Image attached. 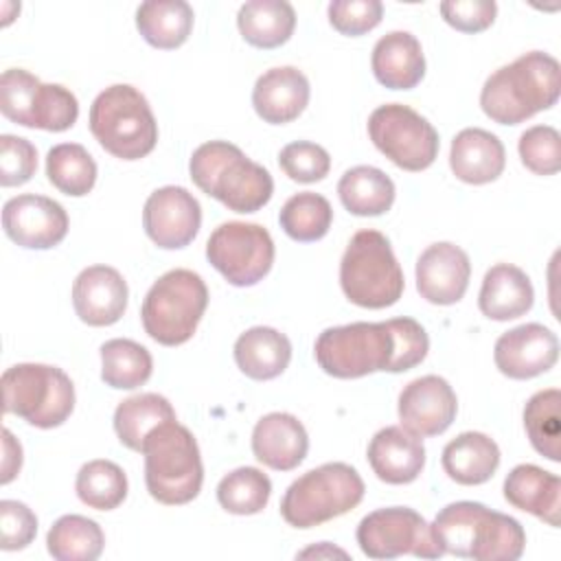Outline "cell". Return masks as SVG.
Here are the masks:
<instances>
[{"label":"cell","mask_w":561,"mask_h":561,"mask_svg":"<svg viewBox=\"0 0 561 561\" xmlns=\"http://www.w3.org/2000/svg\"><path fill=\"white\" fill-rule=\"evenodd\" d=\"M327 13L337 33L359 37L381 22L383 4L379 0H333Z\"/></svg>","instance_id":"ee69618b"},{"label":"cell","mask_w":561,"mask_h":561,"mask_svg":"<svg viewBox=\"0 0 561 561\" xmlns=\"http://www.w3.org/2000/svg\"><path fill=\"white\" fill-rule=\"evenodd\" d=\"M48 182L70 197H83L94 188L96 162L79 142H59L46 153Z\"/></svg>","instance_id":"d590c367"},{"label":"cell","mask_w":561,"mask_h":561,"mask_svg":"<svg viewBox=\"0 0 561 561\" xmlns=\"http://www.w3.org/2000/svg\"><path fill=\"white\" fill-rule=\"evenodd\" d=\"M504 500L524 513H530L552 528L561 524V478L537 465L524 462L504 478Z\"/></svg>","instance_id":"cb8c5ba5"},{"label":"cell","mask_w":561,"mask_h":561,"mask_svg":"<svg viewBox=\"0 0 561 561\" xmlns=\"http://www.w3.org/2000/svg\"><path fill=\"white\" fill-rule=\"evenodd\" d=\"M66 208L46 195H15L2 206L4 234L26 250H50L68 234Z\"/></svg>","instance_id":"9a60e30c"},{"label":"cell","mask_w":561,"mask_h":561,"mask_svg":"<svg viewBox=\"0 0 561 561\" xmlns=\"http://www.w3.org/2000/svg\"><path fill=\"white\" fill-rule=\"evenodd\" d=\"M337 195L342 206L357 217H377L394 204V182L377 167L357 164L337 182Z\"/></svg>","instance_id":"1f68e13d"},{"label":"cell","mask_w":561,"mask_h":561,"mask_svg":"<svg viewBox=\"0 0 561 561\" xmlns=\"http://www.w3.org/2000/svg\"><path fill=\"white\" fill-rule=\"evenodd\" d=\"M140 454L145 456V484L156 502L180 506L199 495L204 482L199 445L178 419L151 430Z\"/></svg>","instance_id":"5b68a950"},{"label":"cell","mask_w":561,"mask_h":561,"mask_svg":"<svg viewBox=\"0 0 561 561\" xmlns=\"http://www.w3.org/2000/svg\"><path fill=\"white\" fill-rule=\"evenodd\" d=\"M416 291L432 305H456L471 278V261L462 248L451 241L427 245L416 259Z\"/></svg>","instance_id":"d6986e66"},{"label":"cell","mask_w":561,"mask_h":561,"mask_svg":"<svg viewBox=\"0 0 561 561\" xmlns=\"http://www.w3.org/2000/svg\"><path fill=\"white\" fill-rule=\"evenodd\" d=\"M202 206L184 186L156 188L142 208V228L162 250L186 248L199 232Z\"/></svg>","instance_id":"2e32d148"},{"label":"cell","mask_w":561,"mask_h":561,"mask_svg":"<svg viewBox=\"0 0 561 561\" xmlns=\"http://www.w3.org/2000/svg\"><path fill=\"white\" fill-rule=\"evenodd\" d=\"M2 410L33 427L53 430L75 410V383L57 366L24 362L9 366L0 379Z\"/></svg>","instance_id":"30bf717a"},{"label":"cell","mask_w":561,"mask_h":561,"mask_svg":"<svg viewBox=\"0 0 561 561\" xmlns=\"http://www.w3.org/2000/svg\"><path fill=\"white\" fill-rule=\"evenodd\" d=\"M440 465L458 484H484L500 467V447L482 432H462L443 447Z\"/></svg>","instance_id":"f1b7e54d"},{"label":"cell","mask_w":561,"mask_h":561,"mask_svg":"<svg viewBox=\"0 0 561 561\" xmlns=\"http://www.w3.org/2000/svg\"><path fill=\"white\" fill-rule=\"evenodd\" d=\"M208 307L204 278L184 267L164 272L147 291L140 320L145 333L162 346H180L193 337Z\"/></svg>","instance_id":"9c48e42d"},{"label":"cell","mask_w":561,"mask_h":561,"mask_svg":"<svg viewBox=\"0 0 561 561\" xmlns=\"http://www.w3.org/2000/svg\"><path fill=\"white\" fill-rule=\"evenodd\" d=\"M272 495V480L256 467H239L217 484V502L232 515L261 513Z\"/></svg>","instance_id":"ab89813d"},{"label":"cell","mask_w":561,"mask_h":561,"mask_svg":"<svg viewBox=\"0 0 561 561\" xmlns=\"http://www.w3.org/2000/svg\"><path fill=\"white\" fill-rule=\"evenodd\" d=\"M561 392L546 388L535 392L524 405V430L537 454L561 460Z\"/></svg>","instance_id":"8d00e7d4"},{"label":"cell","mask_w":561,"mask_h":561,"mask_svg":"<svg viewBox=\"0 0 561 561\" xmlns=\"http://www.w3.org/2000/svg\"><path fill=\"white\" fill-rule=\"evenodd\" d=\"M37 535L35 513L18 500L0 502V548L4 552L26 548Z\"/></svg>","instance_id":"f6af8a7d"},{"label":"cell","mask_w":561,"mask_h":561,"mask_svg":"<svg viewBox=\"0 0 561 561\" xmlns=\"http://www.w3.org/2000/svg\"><path fill=\"white\" fill-rule=\"evenodd\" d=\"M449 167L465 184H489L502 175L506 151L495 134L482 127H465L451 140Z\"/></svg>","instance_id":"d4e9b609"},{"label":"cell","mask_w":561,"mask_h":561,"mask_svg":"<svg viewBox=\"0 0 561 561\" xmlns=\"http://www.w3.org/2000/svg\"><path fill=\"white\" fill-rule=\"evenodd\" d=\"M522 164L535 175H554L561 169V136L550 125L528 127L517 142Z\"/></svg>","instance_id":"60d3db41"},{"label":"cell","mask_w":561,"mask_h":561,"mask_svg":"<svg viewBox=\"0 0 561 561\" xmlns=\"http://www.w3.org/2000/svg\"><path fill=\"white\" fill-rule=\"evenodd\" d=\"M493 359L504 377L533 379L548 373L557 364L559 340L548 327L526 322L497 337Z\"/></svg>","instance_id":"ac0fdd59"},{"label":"cell","mask_w":561,"mask_h":561,"mask_svg":"<svg viewBox=\"0 0 561 561\" xmlns=\"http://www.w3.org/2000/svg\"><path fill=\"white\" fill-rule=\"evenodd\" d=\"M237 26L254 48H278L296 28V11L287 0H250L239 7Z\"/></svg>","instance_id":"f546056e"},{"label":"cell","mask_w":561,"mask_h":561,"mask_svg":"<svg viewBox=\"0 0 561 561\" xmlns=\"http://www.w3.org/2000/svg\"><path fill=\"white\" fill-rule=\"evenodd\" d=\"M37 171V149L28 138L2 134L0 136V184L22 186Z\"/></svg>","instance_id":"7bdbcfd3"},{"label":"cell","mask_w":561,"mask_h":561,"mask_svg":"<svg viewBox=\"0 0 561 561\" xmlns=\"http://www.w3.org/2000/svg\"><path fill=\"white\" fill-rule=\"evenodd\" d=\"M370 68L383 88L412 90L425 77L423 46L410 31H390L373 46Z\"/></svg>","instance_id":"484cf974"},{"label":"cell","mask_w":561,"mask_h":561,"mask_svg":"<svg viewBox=\"0 0 561 561\" xmlns=\"http://www.w3.org/2000/svg\"><path fill=\"white\" fill-rule=\"evenodd\" d=\"M193 7L184 0H147L136 9V28L160 50L180 48L193 31Z\"/></svg>","instance_id":"4dcf8cb0"},{"label":"cell","mask_w":561,"mask_h":561,"mask_svg":"<svg viewBox=\"0 0 561 561\" xmlns=\"http://www.w3.org/2000/svg\"><path fill=\"white\" fill-rule=\"evenodd\" d=\"M88 125L96 142L121 160H140L158 142V123L147 96L129 85L114 83L96 94Z\"/></svg>","instance_id":"8992f818"},{"label":"cell","mask_w":561,"mask_h":561,"mask_svg":"<svg viewBox=\"0 0 561 561\" xmlns=\"http://www.w3.org/2000/svg\"><path fill=\"white\" fill-rule=\"evenodd\" d=\"M2 476L0 482L9 484L22 469V445L20 440L11 434V430H2Z\"/></svg>","instance_id":"7dc6e473"},{"label":"cell","mask_w":561,"mask_h":561,"mask_svg":"<svg viewBox=\"0 0 561 561\" xmlns=\"http://www.w3.org/2000/svg\"><path fill=\"white\" fill-rule=\"evenodd\" d=\"M127 489L129 484L125 471L116 462L105 458L81 465L75 480L77 497L94 511L118 508L127 497Z\"/></svg>","instance_id":"74e56055"},{"label":"cell","mask_w":561,"mask_h":561,"mask_svg":"<svg viewBox=\"0 0 561 561\" xmlns=\"http://www.w3.org/2000/svg\"><path fill=\"white\" fill-rule=\"evenodd\" d=\"M344 296L364 309H386L399 302L405 278L388 237L366 228L351 237L340 261Z\"/></svg>","instance_id":"52a82bcc"},{"label":"cell","mask_w":561,"mask_h":561,"mask_svg":"<svg viewBox=\"0 0 561 561\" xmlns=\"http://www.w3.org/2000/svg\"><path fill=\"white\" fill-rule=\"evenodd\" d=\"M364 480L346 462H324L298 476L280 500V515L294 528H313L346 515L364 500Z\"/></svg>","instance_id":"ba28073f"},{"label":"cell","mask_w":561,"mask_h":561,"mask_svg":"<svg viewBox=\"0 0 561 561\" xmlns=\"http://www.w3.org/2000/svg\"><path fill=\"white\" fill-rule=\"evenodd\" d=\"M173 419L175 410L167 397L158 392H140L116 405L114 432L127 449L140 451L147 434L156 430L160 423Z\"/></svg>","instance_id":"d6a6232c"},{"label":"cell","mask_w":561,"mask_h":561,"mask_svg":"<svg viewBox=\"0 0 561 561\" xmlns=\"http://www.w3.org/2000/svg\"><path fill=\"white\" fill-rule=\"evenodd\" d=\"M274 239L261 224L226 221L206 241L208 263L234 287H252L274 265Z\"/></svg>","instance_id":"4fadbf2b"},{"label":"cell","mask_w":561,"mask_h":561,"mask_svg":"<svg viewBox=\"0 0 561 561\" xmlns=\"http://www.w3.org/2000/svg\"><path fill=\"white\" fill-rule=\"evenodd\" d=\"M309 451V436L305 425L289 412H270L261 416L252 430L254 458L274 469H296Z\"/></svg>","instance_id":"603a6c76"},{"label":"cell","mask_w":561,"mask_h":561,"mask_svg":"<svg viewBox=\"0 0 561 561\" xmlns=\"http://www.w3.org/2000/svg\"><path fill=\"white\" fill-rule=\"evenodd\" d=\"M101 379L114 390H134L149 381L153 373L151 353L127 337L101 344Z\"/></svg>","instance_id":"e575fe53"},{"label":"cell","mask_w":561,"mask_h":561,"mask_svg":"<svg viewBox=\"0 0 561 561\" xmlns=\"http://www.w3.org/2000/svg\"><path fill=\"white\" fill-rule=\"evenodd\" d=\"M357 543L368 559H397L412 554L421 559L443 557L430 524L410 506L377 508L357 524Z\"/></svg>","instance_id":"5bb4252c"},{"label":"cell","mask_w":561,"mask_h":561,"mask_svg":"<svg viewBox=\"0 0 561 561\" xmlns=\"http://www.w3.org/2000/svg\"><path fill=\"white\" fill-rule=\"evenodd\" d=\"M559 94V61L543 50H530L486 77L480 90V107L497 125H519L550 110Z\"/></svg>","instance_id":"3957f363"},{"label":"cell","mask_w":561,"mask_h":561,"mask_svg":"<svg viewBox=\"0 0 561 561\" xmlns=\"http://www.w3.org/2000/svg\"><path fill=\"white\" fill-rule=\"evenodd\" d=\"M322 557V554H327V557H333V554H337V557H348L344 550H340V548H331L327 541H322L320 543V548H307V550H302V552H298L296 557Z\"/></svg>","instance_id":"c3c4849f"},{"label":"cell","mask_w":561,"mask_h":561,"mask_svg":"<svg viewBox=\"0 0 561 561\" xmlns=\"http://www.w3.org/2000/svg\"><path fill=\"white\" fill-rule=\"evenodd\" d=\"M535 289L528 274L513 263H497L486 270L478 294L482 316L495 322L515 320L533 309Z\"/></svg>","instance_id":"4316f807"},{"label":"cell","mask_w":561,"mask_h":561,"mask_svg":"<svg viewBox=\"0 0 561 561\" xmlns=\"http://www.w3.org/2000/svg\"><path fill=\"white\" fill-rule=\"evenodd\" d=\"M366 458L381 482L410 484L425 467V445L403 425H388L370 438Z\"/></svg>","instance_id":"44dd1931"},{"label":"cell","mask_w":561,"mask_h":561,"mask_svg":"<svg viewBox=\"0 0 561 561\" xmlns=\"http://www.w3.org/2000/svg\"><path fill=\"white\" fill-rule=\"evenodd\" d=\"M239 370L256 381L276 379L291 362V342L274 327H252L243 331L232 348Z\"/></svg>","instance_id":"83f0119b"},{"label":"cell","mask_w":561,"mask_h":561,"mask_svg":"<svg viewBox=\"0 0 561 561\" xmlns=\"http://www.w3.org/2000/svg\"><path fill=\"white\" fill-rule=\"evenodd\" d=\"M443 20L460 33H480L495 22L497 4L493 0H447L438 4Z\"/></svg>","instance_id":"bcb514c9"},{"label":"cell","mask_w":561,"mask_h":561,"mask_svg":"<svg viewBox=\"0 0 561 561\" xmlns=\"http://www.w3.org/2000/svg\"><path fill=\"white\" fill-rule=\"evenodd\" d=\"M105 535L85 515H61L46 535V550L57 561H94L101 557Z\"/></svg>","instance_id":"836d02e7"},{"label":"cell","mask_w":561,"mask_h":561,"mask_svg":"<svg viewBox=\"0 0 561 561\" xmlns=\"http://www.w3.org/2000/svg\"><path fill=\"white\" fill-rule=\"evenodd\" d=\"M309 79L294 66L265 70L252 88V107L270 125L296 121L309 103Z\"/></svg>","instance_id":"7402d4cb"},{"label":"cell","mask_w":561,"mask_h":561,"mask_svg":"<svg viewBox=\"0 0 561 561\" xmlns=\"http://www.w3.org/2000/svg\"><path fill=\"white\" fill-rule=\"evenodd\" d=\"M430 351V337L414 318L351 322L324 329L316 344L318 366L335 379H359L370 373H405Z\"/></svg>","instance_id":"6da1fadb"},{"label":"cell","mask_w":561,"mask_h":561,"mask_svg":"<svg viewBox=\"0 0 561 561\" xmlns=\"http://www.w3.org/2000/svg\"><path fill=\"white\" fill-rule=\"evenodd\" d=\"M280 171L300 184H313L329 175L331 156L322 145L309 140H294L278 151Z\"/></svg>","instance_id":"b9f144b4"},{"label":"cell","mask_w":561,"mask_h":561,"mask_svg":"<svg viewBox=\"0 0 561 561\" xmlns=\"http://www.w3.org/2000/svg\"><path fill=\"white\" fill-rule=\"evenodd\" d=\"M368 138L403 171H425L438 156V131L416 110L403 103H386L368 116Z\"/></svg>","instance_id":"7c38bea8"},{"label":"cell","mask_w":561,"mask_h":561,"mask_svg":"<svg viewBox=\"0 0 561 561\" xmlns=\"http://www.w3.org/2000/svg\"><path fill=\"white\" fill-rule=\"evenodd\" d=\"M0 112L22 127L66 131L79 118V101L61 83H42L24 68H9L0 77Z\"/></svg>","instance_id":"8fae6325"},{"label":"cell","mask_w":561,"mask_h":561,"mask_svg":"<svg viewBox=\"0 0 561 561\" xmlns=\"http://www.w3.org/2000/svg\"><path fill=\"white\" fill-rule=\"evenodd\" d=\"M397 412L408 432L421 438L438 436L454 423L458 414V397L447 379L438 375H423L403 386Z\"/></svg>","instance_id":"e0dca14e"},{"label":"cell","mask_w":561,"mask_h":561,"mask_svg":"<svg viewBox=\"0 0 561 561\" xmlns=\"http://www.w3.org/2000/svg\"><path fill=\"white\" fill-rule=\"evenodd\" d=\"M333 221V208L327 197L320 193L302 191L291 195L280 213H278V224L283 232L300 243H311L320 241Z\"/></svg>","instance_id":"f35d334b"},{"label":"cell","mask_w":561,"mask_h":561,"mask_svg":"<svg viewBox=\"0 0 561 561\" xmlns=\"http://www.w3.org/2000/svg\"><path fill=\"white\" fill-rule=\"evenodd\" d=\"M443 554L473 561H517L526 548L524 526L482 502L460 500L438 511L430 524Z\"/></svg>","instance_id":"7a4b0ae2"},{"label":"cell","mask_w":561,"mask_h":561,"mask_svg":"<svg viewBox=\"0 0 561 561\" xmlns=\"http://www.w3.org/2000/svg\"><path fill=\"white\" fill-rule=\"evenodd\" d=\"M188 173L202 193L243 215L261 210L274 193L270 171L228 140L199 145L188 160Z\"/></svg>","instance_id":"277c9868"},{"label":"cell","mask_w":561,"mask_h":561,"mask_svg":"<svg viewBox=\"0 0 561 561\" xmlns=\"http://www.w3.org/2000/svg\"><path fill=\"white\" fill-rule=\"evenodd\" d=\"M129 289L123 274L110 265H90L72 283V307L81 322L90 327H110L127 309Z\"/></svg>","instance_id":"ffe728a7"}]
</instances>
